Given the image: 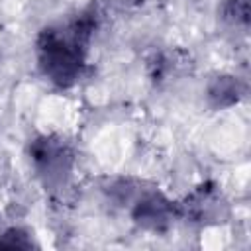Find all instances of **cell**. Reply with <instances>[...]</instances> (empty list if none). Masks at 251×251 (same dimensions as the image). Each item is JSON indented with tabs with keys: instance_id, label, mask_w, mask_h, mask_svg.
Masks as SVG:
<instances>
[{
	"instance_id": "6da1fadb",
	"label": "cell",
	"mask_w": 251,
	"mask_h": 251,
	"mask_svg": "<svg viewBox=\"0 0 251 251\" xmlns=\"http://www.w3.org/2000/svg\"><path fill=\"white\" fill-rule=\"evenodd\" d=\"M78 27L75 29V37L47 33L41 41V65L45 69V75L51 76V80L59 84H69L78 75L80 67V51H78Z\"/></svg>"
}]
</instances>
